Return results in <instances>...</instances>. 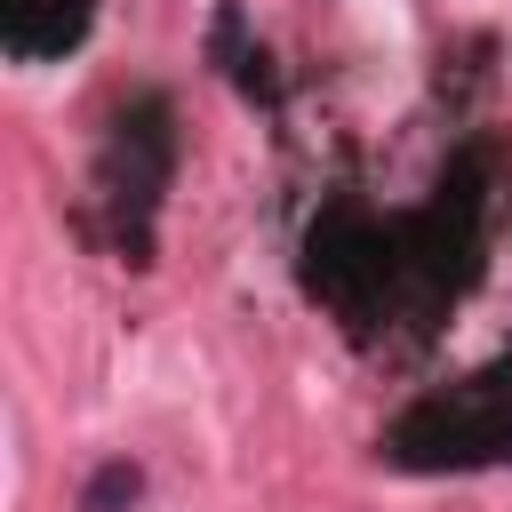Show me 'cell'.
Masks as SVG:
<instances>
[{"mask_svg": "<svg viewBox=\"0 0 512 512\" xmlns=\"http://www.w3.org/2000/svg\"><path fill=\"white\" fill-rule=\"evenodd\" d=\"M136 504H144V472L128 456H104L80 488V512H136Z\"/></svg>", "mask_w": 512, "mask_h": 512, "instance_id": "cell-1", "label": "cell"}]
</instances>
